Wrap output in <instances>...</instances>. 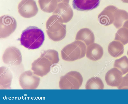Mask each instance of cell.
<instances>
[{
  "label": "cell",
  "mask_w": 128,
  "mask_h": 104,
  "mask_svg": "<svg viewBox=\"0 0 128 104\" xmlns=\"http://www.w3.org/2000/svg\"><path fill=\"white\" fill-rule=\"evenodd\" d=\"M60 60L58 52L53 49L44 51L40 57L32 64V70L38 76L43 77L50 71L51 66L58 63Z\"/></svg>",
  "instance_id": "1"
},
{
  "label": "cell",
  "mask_w": 128,
  "mask_h": 104,
  "mask_svg": "<svg viewBox=\"0 0 128 104\" xmlns=\"http://www.w3.org/2000/svg\"><path fill=\"white\" fill-rule=\"evenodd\" d=\"M45 39L43 31L35 26H30L22 32L20 39L21 44L29 49H34L40 48Z\"/></svg>",
  "instance_id": "2"
},
{
  "label": "cell",
  "mask_w": 128,
  "mask_h": 104,
  "mask_svg": "<svg viewBox=\"0 0 128 104\" xmlns=\"http://www.w3.org/2000/svg\"><path fill=\"white\" fill-rule=\"evenodd\" d=\"M46 27L48 36L54 41H60L66 36V26L57 15H53L49 18L46 23Z\"/></svg>",
  "instance_id": "3"
},
{
  "label": "cell",
  "mask_w": 128,
  "mask_h": 104,
  "mask_svg": "<svg viewBox=\"0 0 128 104\" xmlns=\"http://www.w3.org/2000/svg\"><path fill=\"white\" fill-rule=\"evenodd\" d=\"M86 46L83 42L75 40L64 47L61 51L64 60L69 61H75L85 56Z\"/></svg>",
  "instance_id": "4"
},
{
  "label": "cell",
  "mask_w": 128,
  "mask_h": 104,
  "mask_svg": "<svg viewBox=\"0 0 128 104\" xmlns=\"http://www.w3.org/2000/svg\"><path fill=\"white\" fill-rule=\"evenodd\" d=\"M83 78L78 72L72 71L60 77L59 87L62 89H78L81 86Z\"/></svg>",
  "instance_id": "5"
},
{
  "label": "cell",
  "mask_w": 128,
  "mask_h": 104,
  "mask_svg": "<svg viewBox=\"0 0 128 104\" xmlns=\"http://www.w3.org/2000/svg\"><path fill=\"white\" fill-rule=\"evenodd\" d=\"M17 26L16 20L13 17L5 15L0 18V37L4 38L10 36L16 30Z\"/></svg>",
  "instance_id": "6"
},
{
  "label": "cell",
  "mask_w": 128,
  "mask_h": 104,
  "mask_svg": "<svg viewBox=\"0 0 128 104\" xmlns=\"http://www.w3.org/2000/svg\"><path fill=\"white\" fill-rule=\"evenodd\" d=\"M20 85L23 89H35L39 85L40 79L31 71H26L20 76Z\"/></svg>",
  "instance_id": "7"
},
{
  "label": "cell",
  "mask_w": 128,
  "mask_h": 104,
  "mask_svg": "<svg viewBox=\"0 0 128 104\" xmlns=\"http://www.w3.org/2000/svg\"><path fill=\"white\" fill-rule=\"evenodd\" d=\"M18 12L22 17L30 18L36 16L38 9L34 0H22L18 6Z\"/></svg>",
  "instance_id": "8"
},
{
  "label": "cell",
  "mask_w": 128,
  "mask_h": 104,
  "mask_svg": "<svg viewBox=\"0 0 128 104\" xmlns=\"http://www.w3.org/2000/svg\"><path fill=\"white\" fill-rule=\"evenodd\" d=\"M4 62L6 64L18 65L22 61V56L20 50L17 48L12 46L7 48L2 57Z\"/></svg>",
  "instance_id": "9"
},
{
  "label": "cell",
  "mask_w": 128,
  "mask_h": 104,
  "mask_svg": "<svg viewBox=\"0 0 128 104\" xmlns=\"http://www.w3.org/2000/svg\"><path fill=\"white\" fill-rule=\"evenodd\" d=\"M53 14L57 15L63 23H66L72 18L74 12L69 4L61 2L58 4Z\"/></svg>",
  "instance_id": "10"
},
{
  "label": "cell",
  "mask_w": 128,
  "mask_h": 104,
  "mask_svg": "<svg viewBox=\"0 0 128 104\" xmlns=\"http://www.w3.org/2000/svg\"><path fill=\"white\" fill-rule=\"evenodd\" d=\"M118 9L113 5H109L106 7L98 15L100 23L105 26L113 23L114 20V13Z\"/></svg>",
  "instance_id": "11"
},
{
  "label": "cell",
  "mask_w": 128,
  "mask_h": 104,
  "mask_svg": "<svg viewBox=\"0 0 128 104\" xmlns=\"http://www.w3.org/2000/svg\"><path fill=\"white\" fill-rule=\"evenodd\" d=\"M122 72L116 68H112L106 73L105 79L108 85L113 87H118L120 83L122 78Z\"/></svg>",
  "instance_id": "12"
},
{
  "label": "cell",
  "mask_w": 128,
  "mask_h": 104,
  "mask_svg": "<svg viewBox=\"0 0 128 104\" xmlns=\"http://www.w3.org/2000/svg\"><path fill=\"white\" fill-rule=\"evenodd\" d=\"M100 0H73L74 8L80 11H89L96 8L99 5Z\"/></svg>",
  "instance_id": "13"
},
{
  "label": "cell",
  "mask_w": 128,
  "mask_h": 104,
  "mask_svg": "<svg viewBox=\"0 0 128 104\" xmlns=\"http://www.w3.org/2000/svg\"><path fill=\"white\" fill-rule=\"evenodd\" d=\"M103 54L102 47L97 43H94L87 46L86 57L91 60L98 61L102 58Z\"/></svg>",
  "instance_id": "14"
},
{
  "label": "cell",
  "mask_w": 128,
  "mask_h": 104,
  "mask_svg": "<svg viewBox=\"0 0 128 104\" xmlns=\"http://www.w3.org/2000/svg\"><path fill=\"white\" fill-rule=\"evenodd\" d=\"M95 39L93 32L90 29L84 28L80 29L78 32L75 40L82 41L88 46L94 43Z\"/></svg>",
  "instance_id": "15"
},
{
  "label": "cell",
  "mask_w": 128,
  "mask_h": 104,
  "mask_svg": "<svg viewBox=\"0 0 128 104\" xmlns=\"http://www.w3.org/2000/svg\"><path fill=\"white\" fill-rule=\"evenodd\" d=\"M108 50L109 53L112 56L114 57H118L124 53V46L120 42L114 40L109 44Z\"/></svg>",
  "instance_id": "16"
},
{
  "label": "cell",
  "mask_w": 128,
  "mask_h": 104,
  "mask_svg": "<svg viewBox=\"0 0 128 104\" xmlns=\"http://www.w3.org/2000/svg\"><path fill=\"white\" fill-rule=\"evenodd\" d=\"M114 17L113 23L116 28L119 29L128 20V12L125 10L118 9L114 13Z\"/></svg>",
  "instance_id": "17"
},
{
  "label": "cell",
  "mask_w": 128,
  "mask_h": 104,
  "mask_svg": "<svg viewBox=\"0 0 128 104\" xmlns=\"http://www.w3.org/2000/svg\"><path fill=\"white\" fill-rule=\"evenodd\" d=\"M38 2L41 9L48 13L53 12L59 3L58 0H38Z\"/></svg>",
  "instance_id": "18"
},
{
  "label": "cell",
  "mask_w": 128,
  "mask_h": 104,
  "mask_svg": "<svg viewBox=\"0 0 128 104\" xmlns=\"http://www.w3.org/2000/svg\"><path fill=\"white\" fill-rule=\"evenodd\" d=\"M104 87L102 80L100 78L96 77L89 79L86 85V89H103Z\"/></svg>",
  "instance_id": "19"
},
{
  "label": "cell",
  "mask_w": 128,
  "mask_h": 104,
  "mask_svg": "<svg viewBox=\"0 0 128 104\" xmlns=\"http://www.w3.org/2000/svg\"><path fill=\"white\" fill-rule=\"evenodd\" d=\"M114 66L118 68L122 73L123 75L128 73V58L126 56L116 60Z\"/></svg>",
  "instance_id": "20"
},
{
  "label": "cell",
  "mask_w": 128,
  "mask_h": 104,
  "mask_svg": "<svg viewBox=\"0 0 128 104\" xmlns=\"http://www.w3.org/2000/svg\"><path fill=\"white\" fill-rule=\"evenodd\" d=\"M115 40L119 41L125 45L128 43V29L122 27L118 31L116 34Z\"/></svg>",
  "instance_id": "21"
},
{
  "label": "cell",
  "mask_w": 128,
  "mask_h": 104,
  "mask_svg": "<svg viewBox=\"0 0 128 104\" xmlns=\"http://www.w3.org/2000/svg\"><path fill=\"white\" fill-rule=\"evenodd\" d=\"M119 89H128V75L122 77L121 82L118 87Z\"/></svg>",
  "instance_id": "22"
},
{
  "label": "cell",
  "mask_w": 128,
  "mask_h": 104,
  "mask_svg": "<svg viewBox=\"0 0 128 104\" xmlns=\"http://www.w3.org/2000/svg\"><path fill=\"white\" fill-rule=\"evenodd\" d=\"M122 27H125L128 29V20L124 22L122 26Z\"/></svg>",
  "instance_id": "23"
},
{
  "label": "cell",
  "mask_w": 128,
  "mask_h": 104,
  "mask_svg": "<svg viewBox=\"0 0 128 104\" xmlns=\"http://www.w3.org/2000/svg\"><path fill=\"white\" fill-rule=\"evenodd\" d=\"M123 2L128 3V0H121Z\"/></svg>",
  "instance_id": "24"
},
{
  "label": "cell",
  "mask_w": 128,
  "mask_h": 104,
  "mask_svg": "<svg viewBox=\"0 0 128 104\" xmlns=\"http://www.w3.org/2000/svg\"><path fill=\"white\" fill-rule=\"evenodd\" d=\"M127 54L128 55V52H127Z\"/></svg>",
  "instance_id": "25"
},
{
  "label": "cell",
  "mask_w": 128,
  "mask_h": 104,
  "mask_svg": "<svg viewBox=\"0 0 128 104\" xmlns=\"http://www.w3.org/2000/svg\"><path fill=\"white\" fill-rule=\"evenodd\" d=\"M126 75H128V73Z\"/></svg>",
  "instance_id": "26"
}]
</instances>
